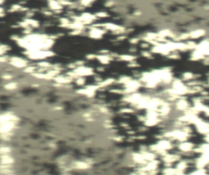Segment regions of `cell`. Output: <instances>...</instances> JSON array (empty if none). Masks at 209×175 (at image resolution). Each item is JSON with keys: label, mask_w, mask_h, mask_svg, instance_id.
<instances>
[{"label": "cell", "mask_w": 209, "mask_h": 175, "mask_svg": "<svg viewBox=\"0 0 209 175\" xmlns=\"http://www.w3.org/2000/svg\"><path fill=\"white\" fill-rule=\"evenodd\" d=\"M25 55L32 59H43L48 57H51L54 55L53 52L49 50H27Z\"/></svg>", "instance_id": "1"}, {"label": "cell", "mask_w": 209, "mask_h": 175, "mask_svg": "<svg viewBox=\"0 0 209 175\" xmlns=\"http://www.w3.org/2000/svg\"><path fill=\"white\" fill-rule=\"evenodd\" d=\"M10 64L17 68H23L27 66V61L21 58L13 57L9 59Z\"/></svg>", "instance_id": "2"}, {"label": "cell", "mask_w": 209, "mask_h": 175, "mask_svg": "<svg viewBox=\"0 0 209 175\" xmlns=\"http://www.w3.org/2000/svg\"><path fill=\"white\" fill-rule=\"evenodd\" d=\"M105 32L104 30L98 28V27H93L92 29L90 30L89 34L90 36L94 39H100L101 38Z\"/></svg>", "instance_id": "3"}, {"label": "cell", "mask_w": 209, "mask_h": 175, "mask_svg": "<svg viewBox=\"0 0 209 175\" xmlns=\"http://www.w3.org/2000/svg\"><path fill=\"white\" fill-rule=\"evenodd\" d=\"M49 5L51 9L54 10L55 11L62 9V5L57 0H49Z\"/></svg>", "instance_id": "4"}, {"label": "cell", "mask_w": 209, "mask_h": 175, "mask_svg": "<svg viewBox=\"0 0 209 175\" xmlns=\"http://www.w3.org/2000/svg\"><path fill=\"white\" fill-rule=\"evenodd\" d=\"M96 58L100 60V61L103 64H108L110 60H111L112 57L110 56H107L105 55H101L96 56Z\"/></svg>", "instance_id": "5"}, {"label": "cell", "mask_w": 209, "mask_h": 175, "mask_svg": "<svg viewBox=\"0 0 209 175\" xmlns=\"http://www.w3.org/2000/svg\"><path fill=\"white\" fill-rule=\"evenodd\" d=\"M120 59L121 60H123V61L133 62L134 60V59H135V57L132 55H126L120 56Z\"/></svg>", "instance_id": "6"}, {"label": "cell", "mask_w": 209, "mask_h": 175, "mask_svg": "<svg viewBox=\"0 0 209 175\" xmlns=\"http://www.w3.org/2000/svg\"><path fill=\"white\" fill-rule=\"evenodd\" d=\"M25 21L28 23V25L31 26V27H37L39 26L38 22L36 20H34L28 19L25 20Z\"/></svg>", "instance_id": "7"}, {"label": "cell", "mask_w": 209, "mask_h": 175, "mask_svg": "<svg viewBox=\"0 0 209 175\" xmlns=\"http://www.w3.org/2000/svg\"><path fill=\"white\" fill-rule=\"evenodd\" d=\"M96 17H101V18H104V17H107L109 16V15L107 14V13L105 12H100L97 13L96 14Z\"/></svg>", "instance_id": "8"}, {"label": "cell", "mask_w": 209, "mask_h": 175, "mask_svg": "<svg viewBox=\"0 0 209 175\" xmlns=\"http://www.w3.org/2000/svg\"><path fill=\"white\" fill-rule=\"evenodd\" d=\"M76 83L78 85H83L85 83V79L83 77H78L76 80Z\"/></svg>", "instance_id": "9"}, {"label": "cell", "mask_w": 209, "mask_h": 175, "mask_svg": "<svg viewBox=\"0 0 209 175\" xmlns=\"http://www.w3.org/2000/svg\"><path fill=\"white\" fill-rule=\"evenodd\" d=\"M96 58V56L95 55H88V57H87V58L89 59H93Z\"/></svg>", "instance_id": "10"}]
</instances>
